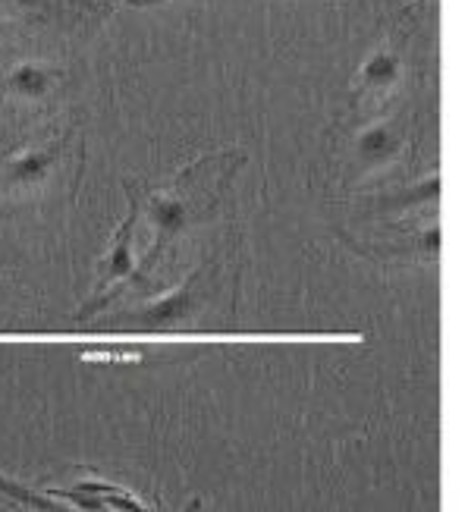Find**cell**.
<instances>
[{"instance_id": "cell-9", "label": "cell", "mask_w": 468, "mask_h": 512, "mask_svg": "<svg viewBox=\"0 0 468 512\" xmlns=\"http://www.w3.org/2000/svg\"><path fill=\"white\" fill-rule=\"evenodd\" d=\"M0 494H7V497H13V500H19V503H26V506L51 509V503L44 500V497H38V494L26 491V487H19V484H13V481H7V478H0Z\"/></svg>"}, {"instance_id": "cell-6", "label": "cell", "mask_w": 468, "mask_h": 512, "mask_svg": "<svg viewBox=\"0 0 468 512\" xmlns=\"http://www.w3.org/2000/svg\"><path fill=\"white\" fill-rule=\"evenodd\" d=\"M10 88L19 98H44L51 92V73L44 66L22 63L10 73Z\"/></svg>"}, {"instance_id": "cell-1", "label": "cell", "mask_w": 468, "mask_h": 512, "mask_svg": "<svg viewBox=\"0 0 468 512\" xmlns=\"http://www.w3.org/2000/svg\"><path fill=\"white\" fill-rule=\"evenodd\" d=\"M189 311H192V280L183 283L180 289H173V293L161 296L158 302H151L145 311L132 315V321L142 327H170V324H180Z\"/></svg>"}, {"instance_id": "cell-2", "label": "cell", "mask_w": 468, "mask_h": 512, "mask_svg": "<svg viewBox=\"0 0 468 512\" xmlns=\"http://www.w3.org/2000/svg\"><path fill=\"white\" fill-rule=\"evenodd\" d=\"M60 154V145H48V148H35V151H26L19 154V158L7 167V183L13 186H32V183H41L48 170L54 167Z\"/></svg>"}, {"instance_id": "cell-3", "label": "cell", "mask_w": 468, "mask_h": 512, "mask_svg": "<svg viewBox=\"0 0 468 512\" xmlns=\"http://www.w3.org/2000/svg\"><path fill=\"white\" fill-rule=\"evenodd\" d=\"M148 217H151L154 230H158V246H161V242H167L176 233L186 230V224H189V208H186L183 198L158 195V198H151Z\"/></svg>"}, {"instance_id": "cell-7", "label": "cell", "mask_w": 468, "mask_h": 512, "mask_svg": "<svg viewBox=\"0 0 468 512\" xmlns=\"http://www.w3.org/2000/svg\"><path fill=\"white\" fill-rule=\"evenodd\" d=\"M132 220H136V217L126 220L117 242H114V249H110V255H107V264H104V280L107 283L129 277L132 264H136V261H132Z\"/></svg>"}, {"instance_id": "cell-4", "label": "cell", "mask_w": 468, "mask_h": 512, "mask_svg": "<svg viewBox=\"0 0 468 512\" xmlns=\"http://www.w3.org/2000/svg\"><path fill=\"white\" fill-rule=\"evenodd\" d=\"M399 76H403V60H399L396 51H374L362 63V82L368 88H390Z\"/></svg>"}, {"instance_id": "cell-5", "label": "cell", "mask_w": 468, "mask_h": 512, "mask_svg": "<svg viewBox=\"0 0 468 512\" xmlns=\"http://www.w3.org/2000/svg\"><path fill=\"white\" fill-rule=\"evenodd\" d=\"M355 148H359L362 154V161L368 164H377V161H387L393 158V151H396V136H393V129L387 123H374L368 126L359 142H355Z\"/></svg>"}, {"instance_id": "cell-8", "label": "cell", "mask_w": 468, "mask_h": 512, "mask_svg": "<svg viewBox=\"0 0 468 512\" xmlns=\"http://www.w3.org/2000/svg\"><path fill=\"white\" fill-rule=\"evenodd\" d=\"M425 202H440V176L437 173H431L425 183H418V186H412L409 192H403V195H396V202L393 205H425Z\"/></svg>"}, {"instance_id": "cell-10", "label": "cell", "mask_w": 468, "mask_h": 512, "mask_svg": "<svg viewBox=\"0 0 468 512\" xmlns=\"http://www.w3.org/2000/svg\"><path fill=\"white\" fill-rule=\"evenodd\" d=\"M0 4H4V0H0Z\"/></svg>"}]
</instances>
